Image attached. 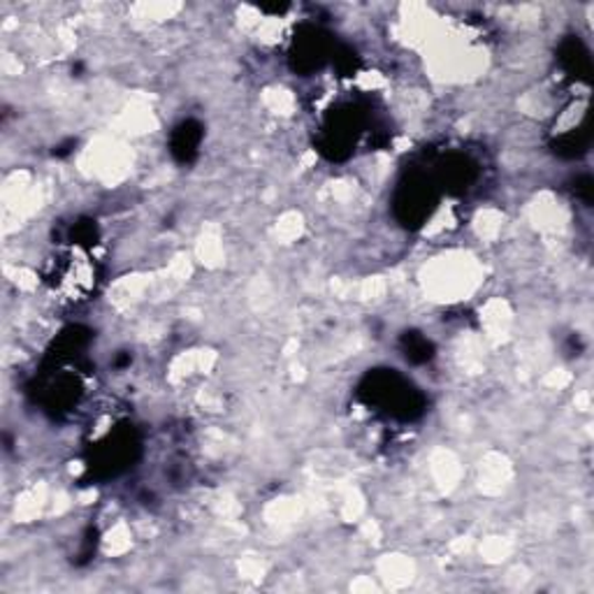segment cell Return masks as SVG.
<instances>
[{
	"label": "cell",
	"instance_id": "1",
	"mask_svg": "<svg viewBox=\"0 0 594 594\" xmlns=\"http://www.w3.org/2000/svg\"><path fill=\"white\" fill-rule=\"evenodd\" d=\"M73 244L59 251L50 265L46 281L54 289V293L63 295L70 302L86 300L98 283V263L96 256H91L86 242L70 240Z\"/></svg>",
	"mask_w": 594,
	"mask_h": 594
},
{
	"label": "cell",
	"instance_id": "2",
	"mask_svg": "<svg viewBox=\"0 0 594 594\" xmlns=\"http://www.w3.org/2000/svg\"><path fill=\"white\" fill-rule=\"evenodd\" d=\"M361 399L374 411H384L402 420H411L425 411L423 395L393 369L367 374L361 384Z\"/></svg>",
	"mask_w": 594,
	"mask_h": 594
},
{
	"label": "cell",
	"instance_id": "3",
	"mask_svg": "<svg viewBox=\"0 0 594 594\" xmlns=\"http://www.w3.org/2000/svg\"><path fill=\"white\" fill-rule=\"evenodd\" d=\"M139 450V439L135 427L128 423L114 420L101 430L93 441L88 444V471L96 479H110L118 477L126 471Z\"/></svg>",
	"mask_w": 594,
	"mask_h": 594
},
{
	"label": "cell",
	"instance_id": "4",
	"mask_svg": "<svg viewBox=\"0 0 594 594\" xmlns=\"http://www.w3.org/2000/svg\"><path fill=\"white\" fill-rule=\"evenodd\" d=\"M437 188L439 186L430 175L411 173L395 194V217L409 228L425 223L439 202Z\"/></svg>",
	"mask_w": 594,
	"mask_h": 594
},
{
	"label": "cell",
	"instance_id": "5",
	"mask_svg": "<svg viewBox=\"0 0 594 594\" xmlns=\"http://www.w3.org/2000/svg\"><path fill=\"white\" fill-rule=\"evenodd\" d=\"M332 52V44L327 35H323L316 29H309L306 35H300L295 40V50H293V61L295 70L300 73H312V70H319Z\"/></svg>",
	"mask_w": 594,
	"mask_h": 594
},
{
	"label": "cell",
	"instance_id": "6",
	"mask_svg": "<svg viewBox=\"0 0 594 594\" xmlns=\"http://www.w3.org/2000/svg\"><path fill=\"white\" fill-rule=\"evenodd\" d=\"M560 63L576 82H590L592 61L590 54L579 38H569L560 46Z\"/></svg>",
	"mask_w": 594,
	"mask_h": 594
},
{
	"label": "cell",
	"instance_id": "7",
	"mask_svg": "<svg viewBox=\"0 0 594 594\" xmlns=\"http://www.w3.org/2000/svg\"><path fill=\"white\" fill-rule=\"evenodd\" d=\"M200 139H202V128L196 122H184L179 128H175L173 139H170L175 158L181 163L194 160L200 147Z\"/></svg>",
	"mask_w": 594,
	"mask_h": 594
},
{
	"label": "cell",
	"instance_id": "8",
	"mask_svg": "<svg viewBox=\"0 0 594 594\" xmlns=\"http://www.w3.org/2000/svg\"><path fill=\"white\" fill-rule=\"evenodd\" d=\"M404 355H407L411 363H425L433 358V344L411 332V335L404 337Z\"/></svg>",
	"mask_w": 594,
	"mask_h": 594
}]
</instances>
